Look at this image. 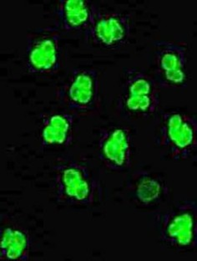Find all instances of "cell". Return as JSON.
I'll list each match as a JSON object with an SVG mask.
<instances>
[{
  "mask_svg": "<svg viewBox=\"0 0 197 261\" xmlns=\"http://www.w3.org/2000/svg\"><path fill=\"white\" fill-rule=\"evenodd\" d=\"M57 200L74 207H92L101 201V184L87 164L77 160L61 162L54 169Z\"/></svg>",
  "mask_w": 197,
  "mask_h": 261,
  "instance_id": "1",
  "label": "cell"
},
{
  "mask_svg": "<svg viewBox=\"0 0 197 261\" xmlns=\"http://www.w3.org/2000/svg\"><path fill=\"white\" fill-rule=\"evenodd\" d=\"M56 98L74 117H93L101 105L100 73L95 68H74L59 86Z\"/></svg>",
  "mask_w": 197,
  "mask_h": 261,
  "instance_id": "2",
  "label": "cell"
},
{
  "mask_svg": "<svg viewBox=\"0 0 197 261\" xmlns=\"http://www.w3.org/2000/svg\"><path fill=\"white\" fill-rule=\"evenodd\" d=\"M160 241L171 250L192 251L197 245V207L195 201H182L156 216Z\"/></svg>",
  "mask_w": 197,
  "mask_h": 261,
  "instance_id": "3",
  "label": "cell"
},
{
  "mask_svg": "<svg viewBox=\"0 0 197 261\" xmlns=\"http://www.w3.org/2000/svg\"><path fill=\"white\" fill-rule=\"evenodd\" d=\"M196 118L180 111L163 115L156 143L165 156L174 161H185L194 155L197 146Z\"/></svg>",
  "mask_w": 197,
  "mask_h": 261,
  "instance_id": "4",
  "label": "cell"
},
{
  "mask_svg": "<svg viewBox=\"0 0 197 261\" xmlns=\"http://www.w3.org/2000/svg\"><path fill=\"white\" fill-rule=\"evenodd\" d=\"M160 86L154 77L138 68L124 71L120 106L125 114L136 119H148L160 107Z\"/></svg>",
  "mask_w": 197,
  "mask_h": 261,
  "instance_id": "5",
  "label": "cell"
},
{
  "mask_svg": "<svg viewBox=\"0 0 197 261\" xmlns=\"http://www.w3.org/2000/svg\"><path fill=\"white\" fill-rule=\"evenodd\" d=\"M61 30L55 27L36 29L30 33L26 44L25 65L30 74L53 75L61 67Z\"/></svg>",
  "mask_w": 197,
  "mask_h": 261,
  "instance_id": "6",
  "label": "cell"
},
{
  "mask_svg": "<svg viewBox=\"0 0 197 261\" xmlns=\"http://www.w3.org/2000/svg\"><path fill=\"white\" fill-rule=\"evenodd\" d=\"M154 77L160 87L180 89L187 82L186 43L163 40L154 48Z\"/></svg>",
  "mask_w": 197,
  "mask_h": 261,
  "instance_id": "7",
  "label": "cell"
},
{
  "mask_svg": "<svg viewBox=\"0 0 197 261\" xmlns=\"http://www.w3.org/2000/svg\"><path fill=\"white\" fill-rule=\"evenodd\" d=\"M130 17L117 12H102L95 8L91 23L85 31L86 40L104 49H116L130 38Z\"/></svg>",
  "mask_w": 197,
  "mask_h": 261,
  "instance_id": "8",
  "label": "cell"
},
{
  "mask_svg": "<svg viewBox=\"0 0 197 261\" xmlns=\"http://www.w3.org/2000/svg\"><path fill=\"white\" fill-rule=\"evenodd\" d=\"M100 160L109 170H127L132 163L133 142L130 130L122 126L103 129L98 140Z\"/></svg>",
  "mask_w": 197,
  "mask_h": 261,
  "instance_id": "9",
  "label": "cell"
},
{
  "mask_svg": "<svg viewBox=\"0 0 197 261\" xmlns=\"http://www.w3.org/2000/svg\"><path fill=\"white\" fill-rule=\"evenodd\" d=\"M128 189L133 201L145 207L160 204L169 193L165 180L146 171L134 174Z\"/></svg>",
  "mask_w": 197,
  "mask_h": 261,
  "instance_id": "10",
  "label": "cell"
},
{
  "mask_svg": "<svg viewBox=\"0 0 197 261\" xmlns=\"http://www.w3.org/2000/svg\"><path fill=\"white\" fill-rule=\"evenodd\" d=\"M74 115L67 111L52 112L43 118L40 141L44 147H68L74 133Z\"/></svg>",
  "mask_w": 197,
  "mask_h": 261,
  "instance_id": "11",
  "label": "cell"
},
{
  "mask_svg": "<svg viewBox=\"0 0 197 261\" xmlns=\"http://www.w3.org/2000/svg\"><path fill=\"white\" fill-rule=\"evenodd\" d=\"M95 7L85 0H61L55 10L59 29L67 32L85 33Z\"/></svg>",
  "mask_w": 197,
  "mask_h": 261,
  "instance_id": "12",
  "label": "cell"
},
{
  "mask_svg": "<svg viewBox=\"0 0 197 261\" xmlns=\"http://www.w3.org/2000/svg\"><path fill=\"white\" fill-rule=\"evenodd\" d=\"M1 259L28 260L31 253V238L25 231L14 226L1 229Z\"/></svg>",
  "mask_w": 197,
  "mask_h": 261,
  "instance_id": "13",
  "label": "cell"
}]
</instances>
